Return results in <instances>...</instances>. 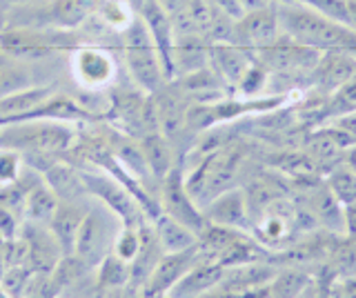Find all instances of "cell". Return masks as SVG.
<instances>
[{
	"label": "cell",
	"mask_w": 356,
	"mask_h": 298,
	"mask_svg": "<svg viewBox=\"0 0 356 298\" xmlns=\"http://www.w3.org/2000/svg\"><path fill=\"white\" fill-rule=\"evenodd\" d=\"M85 209H81V205L76 203H60L58 209L49 223V231L54 234L56 242L63 251V256H74L76 249V238L78 231H81L83 218H85Z\"/></svg>",
	"instance_id": "obj_20"
},
{
	"label": "cell",
	"mask_w": 356,
	"mask_h": 298,
	"mask_svg": "<svg viewBox=\"0 0 356 298\" xmlns=\"http://www.w3.org/2000/svg\"><path fill=\"white\" fill-rule=\"evenodd\" d=\"M122 56H125L127 72L145 94H156L170 83L165 76L163 63L159 56L154 40L145 27L143 18L136 16L125 29V45H122Z\"/></svg>",
	"instance_id": "obj_4"
},
{
	"label": "cell",
	"mask_w": 356,
	"mask_h": 298,
	"mask_svg": "<svg viewBox=\"0 0 356 298\" xmlns=\"http://www.w3.org/2000/svg\"><path fill=\"white\" fill-rule=\"evenodd\" d=\"M3 3H9V5H29V3H38V0H3Z\"/></svg>",
	"instance_id": "obj_43"
},
{
	"label": "cell",
	"mask_w": 356,
	"mask_h": 298,
	"mask_svg": "<svg viewBox=\"0 0 356 298\" xmlns=\"http://www.w3.org/2000/svg\"><path fill=\"white\" fill-rule=\"evenodd\" d=\"M44 174V181L56 192V196L60 198V203H74L76 194H87L81 172H76L70 165H65L60 160H56L51 167Z\"/></svg>",
	"instance_id": "obj_25"
},
{
	"label": "cell",
	"mask_w": 356,
	"mask_h": 298,
	"mask_svg": "<svg viewBox=\"0 0 356 298\" xmlns=\"http://www.w3.org/2000/svg\"><path fill=\"white\" fill-rule=\"evenodd\" d=\"M103 298H131V287L127 292V287H114V290H105Z\"/></svg>",
	"instance_id": "obj_41"
},
{
	"label": "cell",
	"mask_w": 356,
	"mask_h": 298,
	"mask_svg": "<svg viewBox=\"0 0 356 298\" xmlns=\"http://www.w3.org/2000/svg\"><path fill=\"white\" fill-rule=\"evenodd\" d=\"M156 120H159V131L167 138H174L187 129V112H189V98L178 90L174 83H167L163 90L152 94Z\"/></svg>",
	"instance_id": "obj_14"
},
{
	"label": "cell",
	"mask_w": 356,
	"mask_h": 298,
	"mask_svg": "<svg viewBox=\"0 0 356 298\" xmlns=\"http://www.w3.org/2000/svg\"><path fill=\"white\" fill-rule=\"evenodd\" d=\"M76 131L60 120H25V123L0 125V147L25 154H56L74 145Z\"/></svg>",
	"instance_id": "obj_3"
},
{
	"label": "cell",
	"mask_w": 356,
	"mask_h": 298,
	"mask_svg": "<svg viewBox=\"0 0 356 298\" xmlns=\"http://www.w3.org/2000/svg\"><path fill=\"white\" fill-rule=\"evenodd\" d=\"M67 42L60 34H47V31L29 29V27H14L5 29L0 34V51H5L7 56L18 60H38L47 58L51 53L67 49Z\"/></svg>",
	"instance_id": "obj_7"
},
{
	"label": "cell",
	"mask_w": 356,
	"mask_h": 298,
	"mask_svg": "<svg viewBox=\"0 0 356 298\" xmlns=\"http://www.w3.org/2000/svg\"><path fill=\"white\" fill-rule=\"evenodd\" d=\"M154 234L159 238V245L165 254H174V251H185L198 245V234L192 231L187 225H183L181 220H176L167 214H159L154 218Z\"/></svg>",
	"instance_id": "obj_23"
},
{
	"label": "cell",
	"mask_w": 356,
	"mask_h": 298,
	"mask_svg": "<svg viewBox=\"0 0 356 298\" xmlns=\"http://www.w3.org/2000/svg\"><path fill=\"white\" fill-rule=\"evenodd\" d=\"M111 214L114 212H109L107 207H105V212H100V209L94 212L92 209V212L85 214L81 231H78V238H76V249H74V256L83 265L96 267V265L114 249V240L118 236V231L111 229V220L118 216L109 220Z\"/></svg>",
	"instance_id": "obj_6"
},
{
	"label": "cell",
	"mask_w": 356,
	"mask_h": 298,
	"mask_svg": "<svg viewBox=\"0 0 356 298\" xmlns=\"http://www.w3.org/2000/svg\"><path fill=\"white\" fill-rule=\"evenodd\" d=\"M321 51L296 45L289 38L281 36L274 45L256 51V63H261L270 74H292V72H309L316 67Z\"/></svg>",
	"instance_id": "obj_10"
},
{
	"label": "cell",
	"mask_w": 356,
	"mask_h": 298,
	"mask_svg": "<svg viewBox=\"0 0 356 298\" xmlns=\"http://www.w3.org/2000/svg\"><path fill=\"white\" fill-rule=\"evenodd\" d=\"M267 76H270V72H267L261 63H254L250 65V69L245 72L243 76V81L238 83L236 90L245 96V98H254V96H259L263 90H265V85H267Z\"/></svg>",
	"instance_id": "obj_33"
},
{
	"label": "cell",
	"mask_w": 356,
	"mask_h": 298,
	"mask_svg": "<svg viewBox=\"0 0 356 298\" xmlns=\"http://www.w3.org/2000/svg\"><path fill=\"white\" fill-rule=\"evenodd\" d=\"M356 76V56L348 51H323L316 67L312 69V81L323 94H334L343 83Z\"/></svg>",
	"instance_id": "obj_17"
},
{
	"label": "cell",
	"mask_w": 356,
	"mask_h": 298,
	"mask_svg": "<svg viewBox=\"0 0 356 298\" xmlns=\"http://www.w3.org/2000/svg\"><path fill=\"white\" fill-rule=\"evenodd\" d=\"M138 249H140V229L122 225L116 240H114V249H111V251H114L118 258L131 263L134 258H136Z\"/></svg>",
	"instance_id": "obj_32"
},
{
	"label": "cell",
	"mask_w": 356,
	"mask_h": 298,
	"mask_svg": "<svg viewBox=\"0 0 356 298\" xmlns=\"http://www.w3.org/2000/svg\"><path fill=\"white\" fill-rule=\"evenodd\" d=\"M96 0H51L47 5L49 20L60 29H74L85 23V18L94 12Z\"/></svg>",
	"instance_id": "obj_27"
},
{
	"label": "cell",
	"mask_w": 356,
	"mask_h": 298,
	"mask_svg": "<svg viewBox=\"0 0 356 298\" xmlns=\"http://www.w3.org/2000/svg\"><path fill=\"white\" fill-rule=\"evenodd\" d=\"M281 3H285V0H281Z\"/></svg>",
	"instance_id": "obj_45"
},
{
	"label": "cell",
	"mask_w": 356,
	"mask_h": 298,
	"mask_svg": "<svg viewBox=\"0 0 356 298\" xmlns=\"http://www.w3.org/2000/svg\"><path fill=\"white\" fill-rule=\"evenodd\" d=\"M252 63V51L243 49L236 42H211L209 45V67L227 87H238Z\"/></svg>",
	"instance_id": "obj_16"
},
{
	"label": "cell",
	"mask_w": 356,
	"mask_h": 298,
	"mask_svg": "<svg viewBox=\"0 0 356 298\" xmlns=\"http://www.w3.org/2000/svg\"><path fill=\"white\" fill-rule=\"evenodd\" d=\"M296 220H298V212H294L285 203V198H281V201L265 207L263 212H259L252 218V229L256 231V238H259L261 245H278V242L292 236Z\"/></svg>",
	"instance_id": "obj_15"
},
{
	"label": "cell",
	"mask_w": 356,
	"mask_h": 298,
	"mask_svg": "<svg viewBox=\"0 0 356 298\" xmlns=\"http://www.w3.org/2000/svg\"><path fill=\"white\" fill-rule=\"evenodd\" d=\"M352 145H356V140H352L345 131L337 129V127H325L314 131V136L307 140V154L321 165L325 163H337L345 158V151H348Z\"/></svg>",
	"instance_id": "obj_21"
},
{
	"label": "cell",
	"mask_w": 356,
	"mask_h": 298,
	"mask_svg": "<svg viewBox=\"0 0 356 298\" xmlns=\"http://www.w3.org/2000/svg\"><path fill=\"white\" fill-rule=\"evenodd\" d=\"M332 127H337L341 131H345L352 140H356V109L354 112H345L332 118Z\"/></svg>",
	"instance_id": "obj_39"
},
{
	"label": "cell",
	"mask_w": 356,
	"mask_h": 298,
	"mask_svg": "<svg viewBox=\"0 0 356 298\" xmlns=\"http://www.w3.org/2000/svg\"><path fill=\"white\" fill-rule=\"evenodd\" d=\"M281 25H278L276 5L256 9V12H245L236 23H234L232 42H236L243 49L252 53L274 45L281 38Z\"/></svg>",
	"instance_id": "obj_9"
},
{
	"label": "cell",
	"mask_w": 356,
	"mask_h": 298,
	"mask_svg": "<svg viewBox=\"0 0 356 298\" xmlns=\"http://www.w3.org/2000/svg\"><path fill=\"white\" fill-rule=\"evenodd\" d=\"M325 185H327V190L339 198V203L343 207L356 205V174L345 163L341 167H334L330 172Z\"/></svg>",
	"instance_id": "obj_29"
},
{
	"label": "cell",
	"mask_w": 356,
	"mask_h": 298,
	"mask_svg": "<svg viewBox=\"0 0 356 298\" xmlns=\"http://www.w3.org/2000/svg\"><path fill=\"white\" fill-rule=\"evenodd\" d=\"M354 109H356V76H352L348 83H343L339 90L330 96L332 118L345 112H354Z\"/></svg>",
	"instance_id": "obj_34"
},
{
	"label": "cell",
	"mask_w": 356,
	"mask_h": 298,
	"mask_svg": "<svg viewBox=\"0 0 356 298\" xmlns=\"http://www.w3.org/2000/svg\"><path fill=\"white\" fill-rule=\"evenodd\" d=\"M337 265L341 267L343 276L356 274V240L350 238L345 245L337 247Z\"/></svg>",
	"instance_id": "obj_37"
},
{
	"label": "cell",
	"mask_w": 356,
	"mask_h": 298,
	"mask_svg": "<svg viewBox=\"0 0 356 298\" xmlns=\"http://www.w3.org/2000/svg\"><path fill=\"white\" fill-rule=\"evenodd\" d=\"M58 205H60V198L56 196L51 187L47 183H36L29 187V192L25 196V212H22V218H25V223L49 227Z\"/></svg>",
	"instance_id": "obj_24"
},
{
	"label": "cell",
	"mask_w": 356,
	"mask_h": 298,
	"mask_svg": "<svg viewBox=\"0 0 356 298\" xmlns=\"http://www.w3.org/2000/svg\"><path fill=\"white\" fill-rule=\"evenodd\" d=\"M281 34L314 51H348L356 56V34L300 3L276 5Z\"/></svg>",
	"instance_id": "obj_1"
},
{
	"label": "cell",
	"mask_w": 356,
	"mask_h": 298,
	"mask_svg": "<svg viewBox=\"0 0 356 298\" xmlns=\"http://www.w3.org/2000/svg\"><path fill=\"white\" fill-rule=\"evenodd\" d=\"M138 145H140V151L145 156V163H147V169L152 174V179L163 183L165 176L176 167L172 140L165 134H161V131H152V134L143 136L138 140Z\"/></svg>",
	"instance_id": "obj_22"
},
{
	"label": "cell",
	"mask_w": 356,
	"mask_h": 298,
	"mask_svg": "<svg viewBox=\"0 0 356 298\" xmlns=\"http://www.w3.org/2000/svg\"><path fill=\"white\" fill-rule=\"evenodd\" d=\"M203 216L211 225L241 229V231L252 229L248 198H245V190H241V187L222 192L214 198V201H209L203 207Z\"/></svg>",
	"instance_id": "obj_13"
},
{
	"label": "cell",
	"mask_w": 356,
	"mask_h": 298,
	"mask_svg": "<svg viewBox=\"0 0 356 298\" xmlns=\"http://www.w3.org/2000/svg\"><path fill=\"white\" fill-rule=\"evenodd\" d=\"M312 214H314L318 223L323 227H327L332 234H345V207L339 203V198L327 190V185H323L314 194Z\"/></svg>",
	"instance_id": "obj_26"
},
{
	"label": "cell",
	"mask_w": 356,
	"mask_h": 298,
	"mask_svg": "<svg viewBox=\"0 0 356 298\" xmlns=\"http://www.w3.org/2000/svg\"><path fill=\"white\" fill-rule=\"evenodd\" d=\"M114 116L122 131H127L134 138H143L159 131V120H156V109L152 96L138 94H120L114 101Z\"/></svg>",
	"instance_id": "obj_11"
},
{
	"label": "cell",
	"mask_w": 356,
	"mask_h": 298,
	"mask_svg": "<svg viewBox=\"0 0 356 298\" xmlns=\"http://www.w3.org/2000/svg\"><path fill=\"white\" fill-rule=\"evenodd\" d=\"M198 260H200L198 245L192 249H185V251L163 254V256L159 258V263H156L154 272L149 274L147 283H145V287H143V296L170 294L178 285V281H181Z\"/></svg>",
	"instance_id": "obj_12"
},
{
	"label": "cell",
	"mask_w": 356,
	"mask_h": 298,
	"mask_svg": "<svg viewBox=\"0 0 356 298\" xmlns=\"http://www.w3.org/2000/svg\"><path fill=\"white\" fill-rule=\"evenodd\" d=\"M345 234L356 240V205L345 207Z\"/></svg>",
	"instance_id": "obj_40"
},
{
	"label": "cell",
	"mask_w": 356,
	"mask_h": 298,
	"mask_svg": "<svg viewBox=\"0 0 356 298\" xmlns=\"http://www.w3.org/2000/svg\"><path fill=\"white\" fill-rule=\"evenodd\" d=\"M96 270H98V287H103V290L129 287V279H131L129 263L118 258L114 251H109L107 256L96 265Z\"/></svg>",
	"instance_id": "obj_28"
},
{
	"label": "cell",
	"mask_w": 356,
	"mask_h": 298,
	"mask_svg": "<svg viewBox=\"0 0 356 298\" xmlns=\"http://www.w3.org/2000/svg\"><path fill=\"white\" fill-rule=\"evenodd\" d=\"M243 163L245 154L234 142H227L222 149L200 158L196 167L189 172V176H185V187L189 196L194 198V203L203 209L218 194L234 190L241 176Z\"/></svg>",
	"instance_id": "obj_2"
},
{
	"label": "cell",
	"mask_w": 356,
	"mask_h": 298,
	"mask_svg": "<svg viewBox=\"0 0 356 298\" xmlns=\"http://www.w3.org/2000/svg\"><path fill=\"white\" fill-rule=\"evenodd\" d=\"M330 298H356V274L341 276L332 283Z\"/></svg>",
	"instance_id": "obj_38"
},
{
	"label": "cell",
	"mask_w": 356,
	"mask_h": 298,
	"mask_svg": "<svg viewBox=\"0 0 356 298\" xmlns=\"http://www.w3.org/2000/svg\"><path fill=\"white\" fill-rule=\"evenodd\" d=\"M145 298H172V294H149V296H145Z\"/></svg>",
	"instance_id": "obj_44"
},
{
	"label": "cell",
	"mask_w": 356,
	"mask_h": 298,
	"mask_svg": "<svg viewBox=\"0 0 356 298\" xmlns=\"http://www.w3.org/2000/svg\"><path fill=\"white\" fill-rule=\"evenodd\" d=\"M81 179H83L87 194L98 198V201L103 203V207H107L109 212H114L125 227H138L143 223L140 203L118 179H114V176H109V174H98V172H81Z\"/></svg>",
	"instance_id": "obj_5"
},
{
	"label": "cell",
	"mask_w": 356,
	"mask_h": 298,
	"mask_svg": "<svg viewBox=\"0 0 356 298\" xmlns=\"http://www.w3.org/2000/svg\"><path fill=\"white\" fill-rule=\"evenodd\" d=\"M343 163L348 165V167L356 174V145H352L348 151H345V158H343Z\"/></svg>",
	"instance_id": "obj_42"
},
{
	"label": "cell",
	"mask_w": 356,
	"mask_h": 298,
	"mask_svg": "<svg viewBox=\"0 0 356 298\" xmlns=\"http://www.w3.org/2000/svg\"><path fill=\"white\" fill-rule=\"evenodd\" d=\"M22 165L25 163H22L20 151L0 147V185L3 187L14 185L22 174Z\"/></svg>",
	"instance_id": "obj_35"
},
{
	"label": "cell",
	"mask_w": 356,
	"mask_h": 298,
	"mask_svg": "<svg viewBox=\"0 0 356 298\" xmlns=\"http://www.w3.org/2000/svg\"><path fill=\"white\" fill-rule=\"evenodd\" d=\"M159 205H161L163 214L181 220L183 225H187L192 231H196V234H200L207 225V220L203 216V209H200L194 203V198L189 196L187 187H185V176L178 167H174L170 174L165 176V181L161 183Z\"/></svg>",
	"instance_id": "obj_8"
},
{
	"label": "cell",
	"mask_w": 356,
	"mask_h": 298,
	"mask_svg": "<svg viewBox=\"0 0 356 298\" xmlns=\"http://www.w3.org/2000/svg\"><path fill=\"white\" fill-rule=\"evenodd\" d=\"M22 223H25V220H22L16 212H11V209L5 205H0V245H3V242L16 240Z\"/></svg>",
	"instance_id": "obj_36"
},
{
	"label": "cell",
	"mask_w": 356,
	"mask_h": 298,
	"mask_svg": "<svg viewBox=\"0 0 356 298\" xmlns=\"http://www.w3.org/2000/svg\"><path fill=\"white\" fill-rule=\"evenodd\" d=\"M33 87L31 74L25 67H0V98Z\"/></svg>",
	"instance_id": "obj_31"
},
{
	"label": "cell",
	"mask_w": 356,
	"mask_h": 298,
	"mask_svg": "<svg viewBox=\"0 0 356 298\" xmlns=\"http://www.w3.org/2000/svg\"><path fill=\"white\" fill-rule=\"evenodd\" d=\"M309 274L303 270H285V272H278L274 276V281L270 283L272 287V296L274 298H296L305 292V287L309 285Z\"/></svg>",
	"instance_id": "obj_30"
},
{
	"label": "cell",
	"mask_w": 356,
	"mask_h": 298,
	"mask_svg": "<svg viewBox=\"0 0 356 298\" xmlns=\"http://www.w3.org/2000/svg\"><path fill=\"white\" fill-rule=\"evenodd\" d=\"M114 58L103 49L83 47L74 53V76L87 87H105L114 78Z\"/></svg>",
	"instance_id": "obj_19"
},
{
	"label": "cell",
	"mask_w": 356,
	"mask_h": 298,
	"mask_svg": "<svg viewBox=\"0 0 356 298\" xmlns=\"http://www.w3.org/2000/svg\"><path fill=\"white\" fill-rule=\"evenodd\" d=\"M222 279H225V267L200 254V260L178 281L170 294L172 298H198L218 287Z\"/></svg>",
	"instance_id": "obj_18"
}]
</instances>
